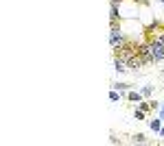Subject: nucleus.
Instances as JSON below:
<instances>
[{"mask_svg": "<svg viewBox=\"0 0 164 146\" xmlns=\"http://www.w3.org/2000/svg\"><path fill=\"white\" fill-rule=\"evenodd\" d=\"M129 100H136V102H138V100H140V94H138V92H131V94H129Z\"/></svg>", "mask_w": 164, "mask_h": 146, "instance_id": "f257e3e1", "label": "nucleus"}, {"mask_svg": "<svg viewBox=\"0 0 164 146\" xmlns=\"http://www.w3.org/2000/svg\"><path fill=\"white\" fill-rule=\"evenodd\" d=\"M134 142H144V135H142V133H138V135H134Z\"/></svg>", "mask_w": 164, "mask_h": 146, "instance_id": "f03ea898", "label": "nucleus"}, {"mask_svg": "<svg viewBox=\"0 0 164 146\" xmlns=\"http://www.w3.org/2000/svg\"><path fill=\"white\" fill-rule=\"evenodd\" d=\"M151 129H155V131H158V129H160V122H158V120H151Z\"/></svg>", "mask_w": 164, "mask_h": 146, "instance_id": "7ed1b4c3", "label": "nucleus"}]
</instances>
